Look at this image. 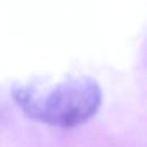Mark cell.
I'll list each match as a JSON object with an SVG mask.
<instances>
[{
	"label": "cell",
	"mask_w": 147,
	"mask_h": 147,
	"mask_svg": "<svg viewBox=\"0 0 147 147\" xmlns=\"http://www.w3.org/2000/svg\"><path fill=\"white\" fill-rule=\"evenodd\" d=\"M13 98L32 119L53 126L72 127L96 114L102 102V91L96 80L80 76L67 79L46 93L20 86L13 90Z\"/></svg>",
	"instance_id": "6da1fadb"
}]
</instances>
